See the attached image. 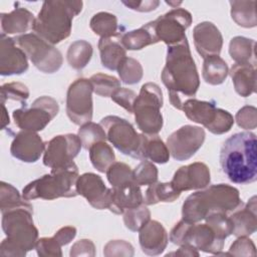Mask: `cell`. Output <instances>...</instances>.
I'll list each match as a JSON object with an SVG mask.
<instances>
[{"instance_id":"1","label":"cell","mask_w":257,"mask_h":257,"mask_svg":"<svg viewBox=\"0 0 257 257\" xmlns=\"http://www.w3.org/2000/svg\"><path fill=\"white\" fill-rule=\"evenodd\" d=\"M161 78L168 89L171 104L177 109L182 110L183 97L196 95L200 86V77L187 38L168 46Z\"/></svg>"},{"instance_id":"2","label":"cell","mask_w":257,"mask_h":257,"mask_svg":"<svg viewBox=\"0 0 257 257\" xmlns=\"http://www.w3.org/2000/svg\"><path fill=\"white\" fill-rule=\"evenodd\" d=\"M256 146V135L251 132L234 134L224 142L220 165L231 182L244 185L257 180Z\"/></svg>"},{"instance_id":"3","label":"cell","mask_w":257,"mask_h":257,"mask_svg":"<svg viewBox=\"0 0 257 257\" xmlns=\"http://www.w3.org/2000/svg\"><path fill=\"white\" fill-rule=\"evenodd\" d=\"M243 204L239 191L227 184H217L191 194L182 207L183 220L198 223L210 213H230Z\"/></svg>"},{"instance_id":"4","label":"cell","mask_w":257,"mask_h":257,"mask_svg":"<svg viewBox=\"0 0 257 257\" xmlns=\"http://www.w3.org/2000/svg\"><path fill=\"white\" fill-rule=\"evenodd\" d=\"M82 1H44L32 30L48 43L57 44L70 35L72 19L82 10Z\"/></svg>"},{"instance_id":"5","label":"cell","mask_w":257,"mask_h":257,"mask_svg":"<svg viewBox=\"0 0 257 257\" xmlns=\"http://www.w3.org/2000/svg\"><path fill=\"white\" fill-rule=\"evenodd\" d=\"M33 209L18 208L2 213V229L6 238L1 242L0 255L23 257L35 248L38 230L32 219Z\"/></svg>"},{"instance_id":"6","label":"cell","mask_w":257,"mask_h":257,"mask_svg":"<svg viewBox=\"0 0 257 257\" xmlns=\"http://www.w3.org/2000/svg\"><path fill=\"white\" fill-rule=\"evenodd\" d=\"M77 178L78 168L74 162L62 168L51 169L50 174H46L26 185L22 190V197L26 201L75 197L77 196L75 189Z\"/></svg>"},{"instance_id":"7","label":"cell","mask_w":257,"mask_h":257,"mask_svg":"<svg viewBox=\"0 0 257 257\" xmlns=\"http://www.w3.org/2000/svg\"><path fill=\"white\" fill-rule=\"evenodd\" d=\"M163 92L154 82L142 85L134 103V114L138 127L146 135H158L163 127Z\"/></svg>"},{"instance_id":"8","label":"cell","mask_w":257,"mask_h":257,"mask_svg":"<svg viewBox=\"0 0 257 257\" xmlns=\"http://www.w3.org/2000/svg\"><path fill=\"white\" fill-rule=\"evenodd\" d=\"M170 241L178 246L191 245L197 250L218 255L224 248V240L218 238L208 224L181 220L170 233Z\"/></svg>"},{"instance_id":"9","label":"cell","mask_w":257,"mask_h":257,"mask_svg":"<svg viewBox=\"0 0 257 257\" xmlns=\"http://www.w3.org/2000/svg\"><path fill=\"white\" fill-rule=\"evenodd\" d=\"M182 110L190 120L204 125L214 135L228 133L235 121L229 111L218 108L214 101L188 98L184 100Z\"/></svg>"},{"instance_id":"10","label":"cell","mask_w":257,"mask_h":257,"mask_svg":"<svg viewBox=\"0 0 257 257\" xmlns=\"http://www.w3.org/2000/svg\"><path fill=\"white\" fill-rule=\"evenodd\" d=\"M32 64L44 73H54L62 65L61 52L36 33H25L14 38Z\"/></svg>"},{"instance_id":"11","label":"cell","mask_w":257,"mask_h":257,"mask_svg":"<svg viewBox=\"0 0 257 257\" xmlns=\"http://www.w3.org/2000/svg\"><path fill=\"white\" fill-rule=\"evenodd\" d=\"M59 111L58 102L51 96L43 95L36 98L30 106L23 104L14 109L12 116L15 124L21 131L40 132L56 116Z\"/></svg>"},{"instance_id":"12","label":"cell","mask_w":257,"mask_h":257,"mask_svg":"<svg viewBox=\"0 0 257 257\" xmlns=\"http://www.w3.org/2000/svg\"><path fill=\"white\" fill-rule=\"evenodd\" d=\"M99 124L105 132L108 140L114 148L123 155L140 159L141 135L126 119L116 115L104 116Z\"/></svg>"},{"instance_id":"13","label":"cell","mask_w":257,"mask_h":257,"mask_svg":"<svg viewBox=\"0 0 257 257\" xmlns=\"http://www.w3.org/2000/svg\"><path fill=\"white\" fill-rule=\"evenodd\" d=\"M192 15L183 8H174L150 22L153 32L159 41L168 46L177 44L187 38L185 31L192 24Z\"/></svg>"},{"instance_id":"14","label":"cell","mask_w":257,"mask_h":257,"mask_svg":"<svg viewBox=\"0 0 257 257\" xmlns=\"http://www.w3.org/2000/svg\"><path fill=\"white\" fill-rule=\"evenodd\" d=\"M92 85L89 79L77 78L68 87L66 93V113L69 119L81 125L92 118Z\"/></svg>"},{"instance_id":"15","label":"cell","mask_w":257,"mask_h":257,"mask_svg":"<svg viewBox=\"0 0 257 257\" xmlns=\"http://www.w3.org/2000/svg\"><path fill=\"white\" fill-rule=\"evenodd\" d=\"M81 142L77 135H58L46 143L43 153V164L50 169L65 167L81 150Z\"/></svg>"},{"instance_id":"16","label":"cell","mask_w":257,"mask_h":257,"mask_svg":"<svg viewBox=\"0 0 257 257\" xmlns=\"http://www.w3.org/2000/svg\"><path fill=\"white\" fill-rule=\"evenodd\" d=\"M205 131L201 126L186 124L175 131L167 139L170 155L177 161H186L193 157L203 146Z\"/></svg>"},{"instance_id":"17","label":"cell","mask_w":257,"mask_h":257,"mask_svg":"<svg viewBox=\"0 0 257 257\" xmlns=\"http://www.w3.org/2000/svg\"><path fill=\"white\" fill-rule=\"evenodd\" d=\"M77 195H81L95 209H109L112 201V188H107L101 177L94 173L78 176L75 184Z\"/></svg>"},{"instance_id":"18","label":"cell","mask_w":257,"mask_h":257,"mask_svg":"<svg viewBox=\"0 0 257 257\" xmlns=\"http://www.w3.org/2000/svg\"><path fill=\"white\" fill-rule=\"evenodd\" d=\"M211 181L208 166L201 162H196L178 169L171 181L173 187L182 193L183 191L200 190L209 186Z\"/></svg>"},{"instance_id":"19","label":"cell","mask_w":257,"mask_h":257,"mask_svg":"<svg viewBox=\"0 0 257 257\" xmlns=\"http://www.w3.org/2000/svg\"><path fill=\"white\" fill-rule=\"evenodd\" d=\"M25 52L17 46L14 38L1 33L0 38V74H22L28 69Z\"/></svg>"},{"instance_id":"20","label":"cell","mask_w":257,"mask_h":257,"mask_svg":"<svg viewBox=\"0 0 257 257\" xmlns=\"http://www.w3.org/2000/svg\"><path fill=\"white\" fill-rule=\"evenodd\" d=\"M46 144L35 132L21 131L17 133L11 143L10 153L19 161L35 163L44 153Z\"/></svg>"},{"instance_id":"21","label":"cell","mask_w":257,"mask_h":257,"mask_svg":"<svg viewBox=\"0 0 257 257\" xmlns=\"http://www.w3.org/2000/svg\"><path fill=\"white\" fill-rule=\"evenodd\" d=\"M196 50L203 57L219 55L223 46V37L215 24L204 21L197 24L193 30Z\"/></svg>"},{"instance_id":"22","label":"cell","mask_w":257,"mask_h":257,"mask_svg":"<svg viewBox=\"0 0 257 257\" xmlns=\"http://www.w3.org/2000/svg\"><path fill=\"white\" fill-rule=\"evenodd\" d=\"M139 242L145 254L157 256L165 251L169 242V236L160 222L150 220L139 231Z\"/></svg>"},{"instance_id":"23","label":"cell","mask_w":257,"mask_h":257,"mask_svg":"<svg viewBox=\"0 0 257 257\" xmlns=\"http://www.w3.org/2000/svg\"><path fill=\"white\" fill-rule=\"evenodd\" d=\"M233 230L232 234L236 237H249L256 232L257 215H256V196H253L245 205L242 204L229 216Z\"/></svg>"},{"instance_id":"24","label":"cell","mask_w":257,"mask_h":257,"mask_svg":"<svg viewBox=\"0 0 257 257\" xmlns=\"http://www.w3.org/2000/svg\"><path fill=\"white\" fill-rule=\"evenodd\" d=\"M142 204H144V197L141 188L135 182H131L112 188V201L108 210L116 215H122L124 210Z\"/></svg>"},{"instance_id":"25","label":"cell","mask_w":257,"mask_h":257,"mask_svg":"<svg viewBox=\"0 0 257 257\" xmlns=\"http://www.w3.org/2000/svg\"><path fill=\"white\" fill-rule=\"evenodd\" d=\"M121 33L111 37L100 38L98 41V50L103 67L109 70H117L118 65L126 57V49L120 42Z\"/></svg>"},{"instance_id":"26","label":"cell","mask_w":257,"mask_h":257,"mask_svg":"<svg viewBox=\"0 0 257 257\" xmlns=\"http://www.w3.org/2000/svg\"><path fill=\"white\" fill-rule=\"evenodd\" d=\"M0 19L2 33L8 35L20 34L30 28L32 29L35 17L29 10L23 7H17L9 13H1Z\"/></svg>"},{"instance_id":"27","label":"cell","mask_w":257,"mask_h":257,"mask_svg":"<svg viewBox=\"0 0 257 257\" xmlns=\"http://www.w3.org/2000/svg\"><path fill=\"white\" fill-rule=\"evenodd\" d=\"M230 75L236 92L247 97L256 91V69L251 63H235L231 67Z\"/></svg>"},{"instance_id":"28","label":"cell","mask_w":257,"mask_h":257,"mask_svg":"<svg viewBox=\"0 0 257 257\" xmlns=\"http://www.w3.org/2000/svg\"><path fill=\"white\" fill-rule=\"evenodd\" d=\"M140 159L151 160L153 163L166 164L170 159V152L167 145L158 135L141 134Z\"/></svg>"},{"instance_id":"29","label":"cell","mask_w":257,"mask_h":257,"mask_svg":"<svg viewBox=\"0 0 257 257\" xmlns=\"http://www.w3.org/2000/svg\"><path fill=\"white\" fill-rule=\"evenodd\" d=\"M120 42L127 50H140L148 45L157 43L158 40L149 22L138 29L121 33Z\"/></svg>"},{"instance_id":"30","label":"cell","mask_w":257,"mask_h":257,"mask_svg":"<svg viewBox=\"0 0 257 257\" xmlns=\"http://www.w3.org/2000/svg\"><path fill=\"white\" fill-rule=\"evenodd\" d=\"M228 74V65L219 55H211L204 58L202 76L207 83L219 85L225 81Z\"/></svg>"},{"instance_id":"31","label":"cell","mask_w":257,"mask_h":257,"mask_svg":"<svg viewBox=\"0 0 257 257\" xmlns=\"http://www.w3.org/2000/svg\"><path fill=\"white\" fill-rule=\"evenodd\" d=\"M229 54L238 64L255 65V40L244 36L233 37L229 43Z\"/></svg>"},{"instance_id":"32","label":"cell","mask_w":257,"mask_h":257,"mask_svg":"<svg viewBox=\"0 0 257 257\" xmlns=\"http://www.w3.org/2000/svg\"><path fill=\"white\" fill-rule=\"evenodd\" d=\"M181 193L177 191L173 185L170 183L156 182L149 186L146 191L144 204L145 205H155L161 202L169 203L174 202L180 197Z\"/></svg>"},{"instance_id":"33","label":"cell","mask_w":257,"mask_h":257,"mask_svg":"<svg viewBox=\"0 0 257 257\" xmlns=\"http://www.w3.org/2000/svg\"><path fill=\"white\" fill-rule=\"evenodd\" d=\"M231 17L239 25L245 28L255 27L256 19V1H230Z\"/></svg>"},{"instance_id":"34","label":"cell","mask_w":257,"mask_h":257,"mask_svg":"<svg viewBox=\"0 0 257 257\" xmlns=\"http://www.w3.org/2000/svg\"><path fill=\"white\" fill-rule=\"evenodd\" d=\"M93 49L86 40H76L72 42L67 50L66 58L70 67L76 70L84 68L91 59Z\"/></svg>"},{"instance_id":"35","label":"cell","mask_w":257,"mask_h":257,"mask_svg":"<svg viewBox=\"0 0 257 257\" xmlns=\"http://www.w3.org/2000/svg\"><path fill=\"white\" fill-rule=\"evenodd\" d=\"M88 152L92 166L100 173H105L106 170L115 162L114 152L105 142L93 144L88 149Z\"/></svg>"},{"instance_id":"36","label":"cell","mask_w":257,"mask_h":257,"mask_svg":"<svg viewBox=\"0 0 257 257\" xmlns=\"http://www.w3.org/2000/svg\"><path fill=\"white\" fill-rule=\"evenodd\" d=\"M90 29L100 38L111 37L117 34V18L108 12H98L94 14L89 22Z\"/></svg>"},{"instance_id":"37","label":"cell","mask_w":257,"mask_h":257,"mask_svg":"<svg viewBox=\"0 0 257 257\" xmlns=\"http://www.w3.org/2000/svg\"><path fill=\"white\" fill-rule=\"evenodd\" d=\"M18 208H30L33 209L23 197L20 196L18 190L12 185L1 182L0 183V210L1 213H4L9 210L18 209Z\"/></svg>"},{"instance_id":"38","label":"cell","mask_w":257,"mask_h":257,"mask_svg":"<svg viewBox=\"0 0 257 257\" xmlns=\"http://www.w3.org/2000/svg\"><path fill=\"white\" fill-rule=\"evenodd\" d=\"M122 215L125 227L133 232H139L151 220V212L145 204L136 208L126 209Z\"/></svg>"},{"instance_id":"39","label":"cell","mask_w":257,"mask_h":257,"mask_svg":"<svg viewBox=\"0 0 257 257\" xmlns=\"http://www.w3.org/2000/svg\"><path fill=\"white\" fill-rule=\"evenodd\" d=\"M120 80L125 84H136L143 78L144 70L142 64L135 58L125 57L117 67Z\"/></svg>"},{"instance_id":"40","label":"cell","mask_w":257,"mask_h":257,"mask_svg":"<svg viewBox=\"0 0 257 257\" xmlns=\"http://www.w3.org/2000/svg\"><path fill=\"white\" fill-rule=\"evenodd\" d=\"M82 147L88 150L93 144L98 142H105L106 135L99 123L92 121L85 122L80 125L77 134Z\"/></svg>"},{"instance_id":"41","label":"cell","mask_w":257,"mask_h":257,"mask_svg":"<svg viewBox=\"0 0 257 257\" xmlns=\"http://www.w3.org/2000/svg\"><path fill=\"white\" fill-rule=\"evenodd\" d=\"M89 81L92 85L93 92L103 97H110L111 94L120 87V82L116 77L104 73L91 75Z\"/></svg>"},{"instance_id":"42","label":"cell","mask_w":257,"mask_h":257,"mask_svg":"<svg viewBox=\"0 0 257 257\" xmlns=\"http://www.w3.org/2000/svg\"><path fill=\"white\" fill-rule=\"evenodd\" d=\"M206 224H208L215 234L220 238L221 240H224L232 235V222L229 218V216L226 213L223 212H214L210 213L205 219Z\"/></svg>"},{"instance_id":"43","label":"cell","mask_w":257,"mask_h":257,"mask_svg":"<svg viewBox=\"0 0 257 257\" xmlns=\"http://www.w3.org/2000/svg\"><path fill=\"white\" fill-rule=\"evenodd\" d=\"M105 173L107 181L112 188L134 182L133 170L128 165L121 162H114Z\"/></svg>"},{"instance_id":"44","label":"cell","mask_w":257,"mask_h":257,"mask_svg":"<svg viewBox=\"0 0 257 257\" xmlns=\"http://www.w3.org/2000/svg\"><path fill=\"white\" fill-rule=\"evenodd\" d=\"M133 177L138 186H150L158 181V169L153 162L145 160L133 170Z\"/></svg>"},{"instance_id":"45","label":"cell","mask_w":257,"mask_h":257,"mask_svg":"<svg viewBox=\"0 0 257 257\" xmlns=\"http://www.w3.org/2000/svg\"><path fill=\"white\" fill-rule=\"evenodd\" d=\"M29 97V89L26 85L20 82L5 83L0 88L1 103H5L6 100H18L25 102Z\"/></svg>"},{"instance_id":"46","label":"cell","mask_w":257,"mask_h":257,"mask_svg":"<svg viewBox=\"0 0 257 257\" xmlns=\"http://www.w3.org/2000/svg\"><path fill=\"white\" fill-rule=\"evenodd\" d=\"M61 247L54 237H42L35 245L36 252L41 257H61Z\"/></svg>"},{"instance_id":"47","label":"cell","mask_w":257,"mask_h":257,"mask_svg":"<svg viewBox=\"0 0 257 257\" xmlns=\"http://www.w3.org/2000/svg\"><path fill=\"white\" fill-rule=\"evenodd\" d=\"M134 254L133 245L124 240H111L103 247V255L106 257H132Z\"/></svg>"},{"instance_id":"48","label":"cell","mask_w":257,"mask_h":257,"mask_svg":"<svg viewBox=\"0 0 257 257\" xmlns=\"http://www.w3.org/2000/svg\"><path fill=\"white\" fill-rule=\"evenodd\" d=\"M237 124L244 130H254L257 126V109L252 105H245L241 107L236 115L235 119Z\"/></svg>"},{"instance_id":"49","label":"cell","mask_w":257,"mask_h":257,"mask_svg":"<svg viewBox=\"0 0 257 257\" xmlns=\"http://www.w3.org/2000/svg\"><path fill=\"white\" fill-rule=\"evenodd\" d=\"M227 253L228 256H255L256 248L249 237L241 236L232 243Z\"/></svg>"},{"instance_id":"50","label":"cell","mask_w":257,"mask_h":257,"mask_svg":"<svg viewBox=\"0 0 257 257\" xmlns=\"http://www.w3.org/2000/svg\"><path fill=\"white\" fill-rule=\"evenodd\" d=\"M137 93L128 88L119 87L110 96V98L117 103L119 106L123 107L130 113L134 112V103L137 98Z\"/></svg>"},{"instance_id":"51","label":"cell","mask_w":257,"mask_h":257,"mask_svg":"<svg viewBox=\"0 0 257 257\" xmlns=\"http://www.w3.org/2000/svg\"><path fill=\"white\" fill-rule=\"evenodd\" d=\"M69 255L71 257H77V256L92 257L95 255V246L93 242L89 239H80L71 246Z\"/></svg>"},{"instance_id":"52","label":"cell","mask_w":257,"mask_h":257,"mask_svg":"<svg viewBox=\"0 0 257 257\" xmlns=\"http://www.w3.org/2000/svg\"><path fill=\"white\" fill-rule=\"evenodd\" d=\"M126 7L139 11V12H150L155 10L159 5L158 0H143V1H121Z\"/></svg>"},{"instance_id":"53","label":"cell","mask_w":257,"mask_h":257,"mask_svg":"<svg viewBox=\"0 0 257 257\" xmlns=\"http://www.w3.org/2000/svg\"><path fill=\"white\" fill-rule=\"evenodd\" d=\"M75 236H76V229H75V227L65 226V227L60 228L54 234L53 237L60 244V246H64V245H67L70 241H72Z\"/></svg>"},{"instance_id":"54","label":"cell","mask_w":257,"mask_h":257,"mask_svg":"<svg viewBox=\"0 0 257 257\" xmlns=\"http://www.w3.org/2000/svg\"><path fill=\"white\" fill-rule=\"evenodd\" d=\"M189 256V257H192V256H199V252L196 248H194L193 246L191 245H181L180 248L175 251V252H171V253H168L166 256Z\"/></svg>"},{"instance_id":"55","label":"cell","mask_w":257,"mask_h":257,"mask_svg":"<svg viewBox=\"0 0 257 257\" xmlns=\"http://www.w3.org/2000/svg\"><path fill=\"white\" fill-rule=\"evenodd\" d=\"M1 104H2V110H3V113H2V130H4L6 127V125L9 124L10 120H9V115H8L6 107H5V103H1Z\"/></svg>"},{"instance_id":"56","label":"cell","mask_w":257,"mask_h":257,"mask_svg":"<svg viewBox=\"0 0 257 257\" xmlns=\"http://www.w3.org/2000/svg\"><path fill=\"white\" fill-rule=\"evenodd\" d=\"M166 3L168 5H171L173 8H178V6L182 4V2H170V1H166Z\"/></svg>"}]
</instances>
